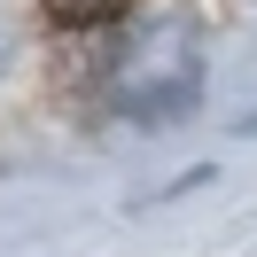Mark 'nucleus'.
I'll use <instances>...</instances> for the list:
<instances>
[{
    "label": "nucleus",
    "instance_id": "f03ea898",
    "mask_svg": "<svg viewBox=\"0 0 257 257\" xmlns=\"http://www.w3.org/2000/svg\"><path fill=\"white\" fill-rule=\"evenodd\" d=\"M55 32H101V24L133 16V0H39Z\"/></svg>",
    "mask_w": 257,
    "mask_h": 257
},
{
    "label": "nucleus",
    "instance_id": "f257e3e1",
    "mask_svg": "<svg viewBox=\"0 0 257 257\" xmlns=\"http://www.w3.org/2000/svg\"><path fill=\"white\" fill-rule=\"evenodd\" d=\"M164 47H172V70L156 63V47H141L125 63V117H172L195 101V32L164 24Z\"/></svg>",
    "mask_w": 257,
    "mask_h": 257
}]
</instances>
